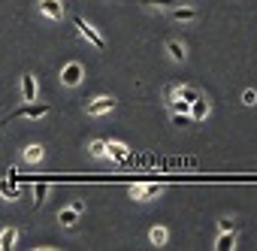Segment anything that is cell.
<instances>
[{"label":"cell","instance_id":"cell-23","mask_svg":"<svg viewBox=\"0 0 257 251\" xmlns=\"http://www.w3.org/2000/svg\"><path fill=\"white\" fill-rule=\"evenodd\" d=\"M242 103H245V106H254V103H257V94H254V91H245V94H242Z\"/></svg>","mask_w":257,"mask_h":251},{"label":"cell","instance_id":"cell-12","mask_svg":"<svg viewBox=\"0 0 257 251\" xmlns=\"http://www.w3.org/2000/svg\"><path fill=\"white\" fill-rule=\"evenodd\" d=\"M173 10V19L176 22H191V19H197V10L194 7H170Z\"/></svg>","mask_w":257,"mask_h":251},{"label":"cell","instance_id":"cell-5","mask_svg":"<svg viewBox=\"0 0 257 251\" xmlns=\"http://www.w3.org/2000/svg\"><path fill=\"white\" fill-rule=\"evenodd\" d=\"M82 209H85L82 203H73L70 209H61V212H58V221H61L64 227H73V224L79 221V215H82Z\"/></svg>","mask_w":257,"mask_h":251},{"label":"cell","instance_id":"cell-10","mask_svg":"<svg viewBox=\"0 0 257 251\" xmlns=\"http://www.w3.org/2000/svg\"><path fill=\"white\" fill-rule=\"evenodd\" d=\"M106 155H109V158H115L118 164H127V158H131V152H127L121 143H106Z\"/></svg>","mask_w":257,"mask_h":251},{"label":"cell","instance_id":"cell-1","mask_svg":"<svg viewBox=\"0 0 257 251\" xmlns=\"http://www.w3.org/2000/svg\"><path fill=\"white\" fill-rule=\"evenodd\" d=\"M43 115H49V106H46V103H34V100H31V103H25L22 109H16L4 124H13L16 118H43Z\"/></svg>","mask_w":257,"mask_h":251},{"label":"cell","instance_id":"cell-3","mask_svg":"<svg viewBox=\"0 0 257 251\" xmlns=\"http://www.w3.org/2000/svg\"><path fill=\"white\" fill-rule=\"evenodd\" d=\"M118 106V100H112V97H97V100H91L88 106H85V112L88 115H103V112H112Z\"/></svg>","mask_w":257,"mask_h":251},{"label":"cell","instance_id":"cell-18","mask_svg":"<svg viewBox=\"0 0 257 251\" xmlns=\"http://www.w3.org/2000/svg\"><path fill=\"white\" fill-rule=\"evenodd\" d=\"M149 236H152V242H155V245H167V227H152V233H149Z\"/></svg>","mask_w":257,"mask_h":251},{"label":"cell","instance_id":"cell-24","mask_svg":"<svg viewBox=\"0 0 257 251\" xmlns=\"http://www.w3.org/2000/svg\"><path fill=\"white\" fill-rule=\"evenodd\" d=\"M7 179H10V182H16V185H19V170H16V167H10V173H7Z\"/></svg>","mask_w":257,"mask_h":251},{"label":"cell","instance_id":"cell-22","mask_svg":"<svg viewBox=\"0 0 257 251\" xmlns=\"http://www.w3.org/2000/svg\"><path fill=\"white\" fill-rule=\"evenodd\" d=\"M173 124H179V128H182V124H191V115L188 112H176L173 115Z\"/></svg>","mask_w":257,"mask_h":251},{"label":"cell","instance_id":"cell-8","mask_svg":"<svg viewBox=\"0 0 257 251\" xmlns=\"http://www.w3.org/2000/svg\"><path fill=\"white\" fill-rule=\"evenodd\" d=\"M22 100H25V103L37 100V82H34V76H31V73H25V76H22Z\"/></svg>","mask_w":257,"mask_h":251},{"label":"cell","instance_id":"cell-14","mask_svg":"<svg viewBox=\"0 0 257 251\" xmlns=\"http://www.w3.org/2000/svg\"><path fill=\"white\" fill-rule=\"evenodd\" d=\"M16 239H19V230H16V227H7L4 233H0V248L10 251V248L16 245Z\"/></svg>","mask_w":257,"mask_h":251},{"label":"cell","instance_id":"cell-4","mask_svg":"<svg viewBox=\"0 0 257 251\" xmlns=\"http://www.w3.org/2000/svg\"><path fill=\"white\" fill-rule=\"evenodd\" d=\"M61 82H64V85H70V88H73V85H79V82H82V64H76V61H73V64H67V67L61 70Z\"/></svg>","mask_w":257,"mask_h":251},{"label":"cell","instance_id":"cell-20","mask_svg":"<svg viewBox=\"0 0 257 251\" xmlns=\"http://www.w3.org/2000/svg\"><path fill=\"white\" fill-rule=\"evenodd\" d=\"M179 97H182V100H188V103H191V100H194V97H200V94H197V91H194V88H185V85H182V88H179Z\"/></svg>","mask_w":257,"mask_h":251},{"label":"cell","instance_id":"cell-17","mask_svg":"<svg viewBox=\"0 0 257 251\" xmlns=\"http://www.w3.org/2000/svg\"><path fill=\"white\" fill-rule=\"evenodd\" d=\"M167 52H170V58H173V61H185V46H182V43L170 40V43H167Z\"/></svg>","mask_w":257,"mask_h":251},{"label":"cell","instance_id":"cell-6","mask_svg":"<svg viewBox=\"0 0 257 251\" xmlns=\"http://www.w3.org/2000/svg\"><path fill=\"white\" fill-rule=\"evenodd\" d=\"M188 115H191V121H203V118L209 115V100H206V97H194Z\"/></svg>","mask_w":257,"mask_h":251},{"label":"cell","instance_id":"cell-19","mask_svg":"<svg viewBox=\"0 0 257 251\" xmlns=\"http://www.w3.org/2000/svg\"><path fill=\"white\" fill-rule=\"evenodd\" d=\"M91 155H94V158H106V143H103V140H94V143H91Z\"/></svg>","mask_w":257,"mask_h":251},{"label":"cell","instance_id":"cell-21","mask_svg":"<svg viewBox=\"0 0 257 251\" xmlns=\"http://www.w3.org/2000/svg\"><path fill=\"white\" fill-rule=\"evenodd\" d=\"M143 4L146 7H167L170 10V7H176V0H143Z\"/></svg>","mask_w":257,"mask_h":251},{"label":"cell","instance_id":"cell-9","mask_svg":"<svg viewBox=\"0 0 257 251\" xmlns=\"http://www.w3.org/2000/svg\"><path fill=\"white\" fill-rule=\"evenodd\" d=\"M131 194H134L137 200H152V197H158V194H161V185H134V188H131Z\"/></svg>","mask_w":257,"mask_h":251},{"label":"cell","instance_id":"cell-2","mask_svg":"<svg viewBox=\"0 0 257 251\" xmlns=\"http://www.w3.org/2000/svg\"><path fill=\"white\" fill-rule=\"evenodd\" d=\"M73 25H76V31H79V34H82V37H85V40H88L94 49H103V46H106V43H103V37H100V34H97V31H94V28H91L85 19L73 16Z\"/></svg>","mask_w":257,"mask_h":251},{"label":"cell","instance_id":"cell-15","mask_svg":"<svg viewBox=\"0 0 257 251\" xmlns=\"http://www.w3.org/2000/svg\"><path fill=\"white\" fill-rule=\"evenodd\" d=\"M0 197H4V200H19V185L4 179V182H0Z\"/></svg>","mask_w":257,"mask_h":251},{"label":"cell","instance_id":"cell-13","mask_svg":"<svg viewBox=\"0 0 257 251\" xmlns=\"http://www.w3.org/2000/svg\"><path fill=\"white\" fill-rule=\"evenodd\" d=\"M34 194H37V197H34V206L40 209V206L46 203V194H49V182H46V179H40V182H34Z\"/></svg>","mask_w":257,"mask_h":251},{"label":"cell","instance_id":"cell-7","mask_svg":"<svg viewBox=\"0 0 257 251\" xmlns=\"http://www.w3.org/2000/svg\"><path fill=\"white\" fill-rule=\"evenodd\" d=\"M40 13H46L49 19H64V4L61 0H40Z\"/></svg>","mask_w":257,"mask_h":251},{"label":"cell","instance_id":"cell-11","mask_svg":"<svg viewBox=\"0 0 257 251\" xmlns=\"http://www.w3.org/2000/svg\"><path fill=\"white\" fill-rule=\"evenodd\" d=\"M215 248H218V251H230V248H236V233H233V230H221Z\"/></svg>","mask_w":257,"mask_h":251},{"label":"cell","instance_id":"cell-16","mask_svg":"<svg viewBox=\"0 0 257 251\" xmlns=\"http://www.w3.org/2000/svg\"><path fill=\"white\" fill-rule=\"evenodd\" d=\"M25 161H28V164H40V161H43V146H40V143L28 146V149H25Z\"/></svg>","mask_w":257,"mask_h":251}]
</instances>
